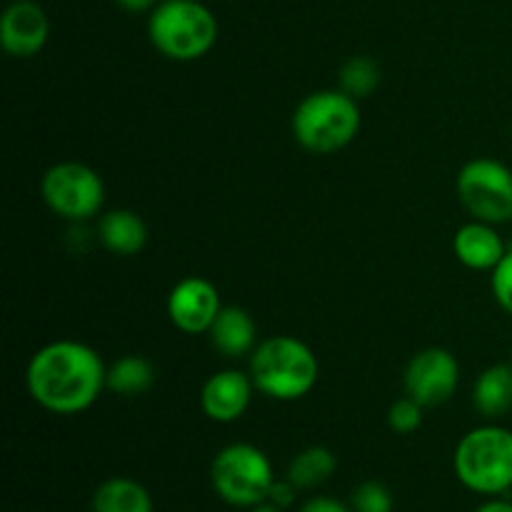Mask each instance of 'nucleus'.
<instances>
[{"label": "nucleus", "instance_id": "obj_26", "mask_svg": "<svg viewBox=\"0 0 512 512\" xmlns=\"http://www.w3.org/2000/svg\"><path fill=\"white\" fill-rule=\"evenodd\" d=\"M115 5H120L128 13H143V10H150L158 5V0H115Z\"/></svg>", "mask_w": 512, "mask_h": 512}, {"label": "nucleus", "instance_id": "obj_4", "mask_svg": "<svg viewBox=\"0 0 512 512\" xmlns=\"http://www.w3.org/2000/svg\"><path fill=\"white\" fill-rule=\"evenodd\" d=\"M360 130L358 100L343 90L310 93L293 113V135L305 150L330 155L355 140Z\"/></svg>", "mask_w": 512, "mask_h": 512}, {"label": "nucleus", "instance_id": "obj_22", "mask_svg": "<svg viewBox=\"0 0 512 512\" xmlns=\"http://www.w3.org/2000/svg\"><path fill=\"white\" fill-rule=\"evenodd\" d=\"M388 425L398 435L415 433L423 425V405L410 398V395L408 398L395 400L388 410Z\"/></svg>", "mask_w": 512, "mask_h": 512}, {"label": "nucleus", "instance_id": "obj_11", "mask_svg": "<svg viewBox=\"0 0 512 512\" xmlns=\"http://www.w3.org/2000/svg\"><path fill=\"white\" fill-rule=\"evenodd\" d=\"M50 23L45 10L33 0H15L0 18V45L13 58H33L45 48Z\"/></svg>", "mask_w": 512, "mask_h": 512}, {"label": "nucleus", "instance_id": "obj_13", "mask_svg": "<svg viewBox=\"0 0 512 512\" xmlns=\"http://www.w3.org/2000/svg\"><path fill=\"white\" fill-rule=\"evenodd\" d=\"M453 250L458 255L460 263L470 270H490L493 273L495 265L505 258V243L495 228L483 220H473V223L463 225L453 238Z\"/></svg>", "mask_w": 512, "mask_h": 512}, {"label": "nucleus", "instance_id": "obj_27", "mask_svg": "<svg viewBox=\"0 0 512 512\" xmlns=\"http://www.w3.org/2000/svg\"><path fill=\"white\" fill-rule=\"evenodd\" d=\"M475 512H512V503H505V500H490V503L480 505Z\"/></svg>", "mask_w": 512, "mask_h": 512}, {"label": "nucleus", "instance_id": "obj_19", "mask_svg": "<svg viewBox=\"0 0 512 512\" xmlns=\"http://www.w3.org/2000/svg\"><path fill=\"white\" fill-rule=\"evenodd\" d=\"M153 383L155 368L143 355H125L108 368V390L125 395V398L148 393Z\"/></svg>", "mask_w": 512, "mask_h": 512}, {"label": "nucleus", "instance_id": "obj_21", "mask_svg": "<svg viewBox=\"0 0 512 512\" xmlns=\"http://www.w3.org/2000/svg\"><path fill=\"white\" fill-rule=\"evenodd\" d=\"M353 512H393V495L380 480H365L350 495Z\"/></svg>", "mask_w": 512, "mask_h": 512}, {"label": "nucleus", "instance_id": "obj_28", "mask_svg": "<svg viewBox=\"0 0 512 512\" xmlns=\"http://www.w3.org/2000/svg\"><path fill=\"white\" fill-rule=\"evenodd\" d=\"M250 512H285V510L265 500V503H260V505H255V508H250Z\"/></svg>", "mask_w": 512, "mask_h": 512}, {"label": "nucleus", "instance_id": "obj_18", "mask_svg": "<svg viewBox=\"0 0 512 512\" xmlns=\"http://www.w3.org/2000/svg\"><path fill=\"white\" fill-rule=\"evenodd\" d=\"M335 470H338V458L333 450L325 445H313L295 455L288 468V480L298 490H313L333 478Z\"/></svg>", "mask_w": 512, "mask_h": 512}, {"label": "nucleus", "instance_id": "obj_10", "mask_svg": "<svg viewBox=\"0 0 512 512\" xmlns=\"http://www.w3.org/2000/svg\"><path fill=\"white\" fill-rule=\"evenodd\" d=\"M220 310H223V305H220L218 288L210 280L198 278V275L175 283L168 295L170 323L188 335L208 333Z\"/></svg>", "mask_w": 512, "mask_h": 512}, {"label": "nucleus", "instance_id": "obj_14", "mask_svg": "<svg viewBox=\"0 0 512 512\" xmlns=\"http://www.w3.org/2000/svg\"><path fill=\"white\" fill-rule=\"evenodd\" d=\"M208 333L218 353H223L225 358H240L255 348L258 330H255V320L250 318L248 310L228 305V308L220 310Z\"/></svg>", "mask_w": 512, "mask_h": 512}, {"label": "nucleus", "instance_id": "obj_17", "mask_svg": "<svg viewBox=\"0 0 512 512\" xmlns=\"http://www.w3.org/2000/svg\"><path fill=\"white\" fill-rule=\"evenodd\" d=\"M93 512H153L148 488L133 478H108L95 488L90 500Z\"/></svg>", "mask_w": 512, "mask_h": 512}, {"label": "nucleus", "instance_id": "obj_23", "mask_svg": "<svg viewBox=\"0 0 512 512\" xmlns=\"http://www.w3.org/2000/svg\"><path fill=\"white\" fill-rule=\"evenodd\" d=\"M490 288H493L500 308L512 315V250H508L505 258L495 265L493 275H490Z\"/></svg>", "mask_w": 512, "mask_h": 512}, {"label": "nucleus", "instance_id": "obj_25", "mask_svg": "<svg viewBox=\"0 0 512 512\" xmlns=\"http://www.w3.org/2000/svg\"><path fill=\"white\" fill-rule=\"evenodd\" d=\"M300 512H353L348 505H343L340 500L328 498V495H320V498L308 500V503L300 508Z\"/></svg>", "mask_w": 512, "mask_h": 512}, {"label": "nucleus", "instance_id": "obj_5", "mask_svg": "<svg viewBox=\"0 0 512 512\" xmlns=\"http://www.w3.org/2000/svg\"><path fill=\"white\" fill-rule=\"evenodd\" d=\"M460 483L478 495H500L512 488V430L480 425L463 435L453 455Z\"/></svg>", "mask_w": 512, "mask_h": 512}, {"label": "nucleus", "instance_id": "obj_15", "mask_svg": "<svg viewBox=\"0 0 512 512\" xmlns=\"http://www.w3.org/2000/svg\"><path fill=\"white\" fill-rule=\"evenodd\" d=\"M98 238L110 253L115 255H135L148 243V228L143 218L133 210H110L100 218Z\"/></svg>", "mask_w": 512, "mask_h": 512}, {"label": "nucleus", "instance_id": "obj_20", "mask_svg": "<svg viewBox=\"0 0 512 512\" xmlns=\"http://www.w3.org/2000/svg\"><path fill=\"white\" fill-rule=\"evenodd\" d=\"M380 85V68L373 58L368 55H355V58L345 60L340 68V90L348 93L350 98L363 100L373 95V90Z\"/></svg>", "mask_w": 512, "mask_h": 512}, {"label": "nucleus", "instance_id": "obj_24", "mask_svg": "<svg viewBox=\"0 0 512 512\" xmlns=\"http://www.w3.org/2000/svg\"><path fill=\"white\" fill-rule=\"evenodd\" d=\"M298 493H300V490L295 488V485L290 483L288 478L275 480L273 488H270V493H268V503H273V505H278V508L288 510L290 505H295V500H298Z\"/></svg>", "mask_w": 512, "mask_h": 512}, {"label": "nucleus", "instance_id": "obj_6", "mask_svg": "<svg viewBox=\"0 0 512 512\" xmlns=\"http://www.w3.org/2000/svg\"><path fill=\"white\" fill-rule=\"evenodd\" d=\"M210 483L220 500L250 510L268 500L275 473L263 450L248 443H233L215 455L210 465Z\"/></svg>", "mask_w": 512, "mask_h": 512}, {"label": "nucleus", "instance_id": "obj_16", "mask_svg": "<svg viewBox=\"0 0 512 512\" xmlns=\"http://www.w3.org/2000/svg\"><path fill=\"white\" fill-rule=\"evenodd\" d=\"M473 405L485 418H503L512 410V365H490L473 385Z\"/></svg>", "mask_w": 512, "mask_h": 512}, {"label": "nucleus", "instance_id": "obj_9", "mask_svg": "<svg viewBox=\"0 0 512 512\" xmlns=\"http://www.w3.org/2000/svg\"><path fill=\"white\" fill-rule=\"evenodd\" d=\"M460 380V365L445 348H428L413 355L405 368V390L423 408H435L453 398Z\"/></svg>", "mask_w": 512, "mask_h": 512}, {"label": "nucleus", "instance_id": "obj_8", "mask_svg": "<svg viewBox=\"0 0 512 512\" xmlns=\"http://www.w3.org/2000/svg\"><path fill=\"white\" fill-rule=\"evenodd\" d=\"M458 198L475 220H512V170L493 158H475L458 173Z\"/></svg>", "mask_w": 512, "mask_h": 512}, {"label": "nucleus", "instance_id": "obj_12", "mask_svg": "<svg viewBox=\"0 0 512 512\" xmlns=\"http://www.w3.org/2000/svg\"><path fill=\"white\" fill-rule=\"evenodd\" d=\"M253 388V378L240 370H220L205 380L200 390V408L213 423H235L248 410Z\"/></svg>", "mask_w": 512, "mask_h": 512}, {"label": "nucleus", "instance_id": "obj_1", "mask_svg": "<svg viewBox=\"0 0 512 512\" xmlns=\"http://www.w3.org/2000/svg\"><path fill=\"white\" fill-rule=\"evenodd\" d=\"M25 383L40 408L55 415H75L88 410L108 388V368L90 345L55 340L30 358Z\"/></svg>", "mask_w": 512, "mask_h": 512}, {"label": "nucleus", "instance_id": "obj_2", "mask_svg": "<svg viewBox=\"0 0 512 512\" xmlns=\"http://www.w3.org/2000/svg\"><path fill=\"white\" fill-rule=\"evenodd\" d=\"M320 365L313 350L293 335H273L253 350L250 378L273 400H300L318 383Z\"/></svg>", "mask_w": 512, "mask_h": 512}, {"label": "nucleus", "instance_id": "obj_3", "mask_svg": "<svg viewBox=\"0 0 512 512\" xmlns=\"http://www.w3.org/2000/svg\"><path fill=\"white\" fill-rule=\"evenodd\" d=\"M148 38L165 58L190 63L213 50L218 20L200 0H163L148 18Z\"/></svg>", "mask_w": 512, "mask_h": 512}, {"label": "nucleus", "instance_id": "obj_7", "mask_svg": "<svg viewBox=\"0 0 512 512\" xmlns=\"http://www.w3.org/2000/svg\"><path fill=\"white\" fill-rule=\"evenodd\" d=\"M40 193L45 205L55 215L73 223H83L98 215L105 200L103 178L90 165L65 160L53 165L40 180Z\"/></svg>", "mask_w": 512, "mask_h": 512}]
</instances>
